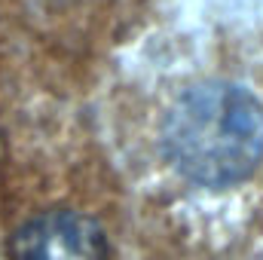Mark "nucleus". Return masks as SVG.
I'll list each match as a JSON object with an SVG mask.
<instances>
[{
  "label": "nucleus",
  "instance_id": "1",
  "mask_svg": "<svg viewBox=\"0 0 263 260\" xmlns=\"http://www.w3.org/2000/svg\"><path fill=\"white\" fill-rule=\"evenodd\" d=\"M162 147L175 172L190 184L208 190L233 187L263 156L260 101L227 80L196 83L172 104Z\"/></svg>",
  "mask_w": 263,
  "mask_h": 260
},
{
  "label": "nucleus",
  "instance_id": "2",
  "mask_svg": "<svg viewBox=\"0 0 263 260\" xmlns=\"http://www.w3.org/2000/svg\"><path fill=\"white\" fill-rule=\"evenodd\" d=\"M9 260H107V236L83 211L49 208L12 233Z\"/></svg>",
  "mask_w": 263,
  "mask_h": 260
}]
</instances>
